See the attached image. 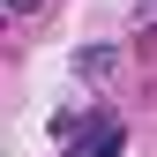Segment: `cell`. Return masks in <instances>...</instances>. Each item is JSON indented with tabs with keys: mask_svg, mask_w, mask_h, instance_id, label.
<instances>
[{
	"mask_svg": "<svg viewBox=\"0 0 157 157\" xmlns=\"http://www.w3.org/2000/svg\"><path fill=\"white\" fill-rule=\"evenodd\" d=\"M60 157H127V127H120V112H90V120L60 142Z\"/></svg>",
	"mask_w": 157,
	"mask_h": 157,
	"instance_id": "6da1fadb",
	"label": "cell"
},
{
	"mask_svg": "<svg viewBox=\"0 0 157 157\" xmlns=\"http://www.w3.org/2000/svg\"><path fill=\"white\" fill-rule=\"evenodd\" d=\"M75 82H105L112 67H120V37H97V45H75Z\"/></svg>",
	"mask_w": 157,
	"mask_h": 157,
	"instance_id": "7a4b0ae2",
	"label": "cell"
},
{
	"mask_svg": "<svg viewBox=\"0 0 157 157\" xmlns=\"http://www.w3.org/2000/svg\"><path fill=\"white\" fill-rule=\"evenodd\" d=\"M37 8H45V0H8V15H37Z\"/></svg>",
	"mask_w": 157,
	"mask_h": 157,
	"instance_id": "3957f363",
	"label": "cell"
}]
</instances>
